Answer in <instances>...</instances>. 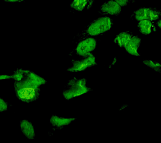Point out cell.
Listing matches in <instances>:
<instances>
[{"mask_svg": "<svg viewBox=\"0 0 161 143\" xmlns=\"http://www.w3.org/2000/svg\"><path fill=\"white\" fill-rule=\"evenodd\" d=\"M43 85L42 79L32 71L26 72L21 81H14L16 97L20 101L30 103L36 101L40 95V87Z\"/></svg>", "mask_w": 161, "mask_h": 143, "instance_id": "obj_1", "label": "cell"}, {"mask_svg": "<svg viewBox=\"0 0 161 143\" xmlns=\"http://www.w3.org/2000/svg\"><path fill=\"white\" fill-rule=\"evenodd\" d=\"M87 79L73 77L68 81L63 90L62 95L64 99L69 100L79 97L92 91L86 85Z\"/></svg>", "mask_w": 161, "mask_h": 143, "instance_id": "obj_2", "label": "cell"}, {"mask_svg": "<svg viewBox=\"0 0 161 143\" xmlns=\"http://www.w3.org/2000/svg\"><path fill=\"white\" fill-rule=\"evenodd\" d=\"M113 24V19L110 17H99L88 25L84 33L91 37L99 36L109 31Z\"/></svg>", "mask_w": 161, "mask_h": 143, "instance_id": "obj_3", "label": "cell"}, {"mask_svg": "<svg viewBox=\"0 0 161 143\" xmlns=\"http://www.w3.org/2000/svg\"><path fill=\"white\" fill-rule=\"evenodd\" d=\"M72 66L67 69V71L71 73H77L85 71L90 68L97 66L96 58L92 53L89 54L80 59H73Z\"/></svg>", "mask_w": 161, "mask_h": 143, "instance_id": "obj_4", "label": "cell"}, {"mask_svg": "<svg viewBox=\"0 0 161 143\" xmlns=\"http://www.w3.org/2000/svg\"><path fill=\"white\" fill-rule=\"evenodd\" d=\"M160 11L153 7H142L133 12V17L136 20H148L153 22L158 20L161 17Z\"/></svg>", "mask_w": 161, "mask_h": 143, "instance_id": "obj_5", "label": "cell"}, {"mask_svg": "<svg viewBox=\"0 0 161 143\" xmlns=\"http://www.w3.org/2000/svg\"><path fill=\"white\" fill-rule=\"evenodd\" d=\"M97 40L93 37H86L78 43L75 51L76 55L80 57H85L92 53L95 49Z\"/></svg>", "mask_w": 161, "mask_h": 143, "instance_id": "obj_6", "label": "cell"}, {"mask_svg": "<svg viewBox=\"0 0 161 143\" xmlns=\"http://www.w3.org/2000/svg\"><path fill=\"white\" fill-rule=\"evenodd\" d=\"M122 11V7L114 0L105 2L100 6L99 13L102 14L118 16Z\"/></svg>", "mask_w": 161, "mask_h": 143, "instance_id": "obj_7", "label": "cell"}, {"mask_svg": "<svg viewBox=\"0 0 161 143\" xmlns=\"http://www.w3.org/2000/svg\"><path fill=\"white\" fill-rule=\"evenodd\" d=\"M76 118H65L53 115L49 120L50 124L54 129L61 130L64 127L68 126L73 122L76 120Z\"/></svg>", "mask_w": 161, "mask_h": 143, "instance_id": "obj_8", "label": "cell"}, {"mask_svg": "<svg viewBox=\"0 0 161 143\" xmlns=\"http://www.w3.org/2000/svg\"><path fill=\"white\" fill-rule=\"evenodd\" d=\"M19 127L21 132L25 137L29 140L35 139V127L31 121L26 119L20 120Z\"/></svg>", "mask_w": 161, "mask_h": 143, "instance_id": "obj_9", "label": "cell"}, {"mask_svg": "<svg viewBox=\"0 0 161 143\" xmlns=\"http://www.w3.org/2000/svg\"><path fill=\"white\" fill-rule=\"evenodd\" d=\"M142 39L138 36H133L128 43L126 44L124 48L128 54L131 56H140L138 49L140 47Z\"/></svg>", "mask_w": 161, "mask_h": 143, "instance_id": "obj_10", "label": "cell"}, {"mask_svg": "<svg viewBox=\"0 0 161 143\" xmlns=\"http://www.w3.org/2000/svg\"><path fill=\"white\" fill-rule=\"evenodd\" d=\"M137 27L139 32L144 36L150 35L156 30V27L153 22L148 20L139 21Z\"/></svg>", "mask_w": 161, "mask_h": 143, "instance_id": "obj_11", "label": "cell"}, {"mask_svg": "<svg viewBox=\"0 0 161 143\" xmlns=\"http://www.w3.org/2000/svg\"><path fill=\"white\" fill-rule=\"evenodd\" d=\"M133 36V34L129 31L120 32L116 36L114 42L119 47L124 48Z\"/></svg>", "mask_w": 161, "mask_h": 143, "instance_id": "obj_12", "label": "cell"}, {"mask_svg": "<svg viewBox=\"0 0 161 143\" xmlns=\"http://www.w3.org/2000/svg\"><path fill=\"white\" fill-rule=\"evenodd\" d=\"M90 4V0H73L70 3V8L78 12H81Z\"/></svg>", "mask_w": 161, "mask_h": 143, "instance_id": "obj_13", "label": "cell"}, {"mask_svg": "<svg viewBox=\"0 0 161 143\" xmlns=\"http://www.w3.org/2000/svg\"><path fill=\"white\" fill-rule=\"evenodd\" d=\"M143 63L147 67L154 70L156 72L161 73V65L159 63L150 60H145L143 61Z\"/></svg>", "mask_w": 161, "mask_h": 143, "instance_id": "obj_14", "label": "cell"}, {"mask_svg": "<svg viewBox=\"0 0 161 143\" xmlns=\"http://www.w3.org/2000/svg\"><path fill=\"white\" fill-rule=\"evenodd\" d=\"M26 70L21 68L16 69L14 71L11 76V79L14 80V81H21L23 80L26 74Z\"/></svg>", "mask_w": 161, "mask_h": 143, "instance_id": "obj_15", "label": "cell"}, {"mask_svg": "<svg viewBox=\"0 0 161 143\" xmlns=\"http://www.w3.org/2000/svg\"><path fill=\"white\" fill-rule=\"evenodd\" d=\"M8 109V103L3 99L0 97V112L7 111Z\"/></svg>", "mask_w": 161, "mask_h": 143, "instance_id": "obj_16", "label": "cell"}, {"mask_svg": "<svg viewBox=\"0 0 161 143\" xmlns=\"http://www.w3.org/2000/svg\"><path fill=\"white\" fill-rule=\"evenodd\" d=\"M121 7L126 6L129 3L130 0H114Z\"/></svg>", "mask_w": 161, "mask_h": 143, "instance_id": "obj_17", "label": "cell"}, {"mask_svg": "<svg viewBox=\"0 0 161 143\" xmlns=\"http://www.w3.org/2000/svg\"><path fill=\"white\" fill-rule=\"evenodd\" d=\"M3 1L8 3H20V2L28 1V0H3Z\"/></svg>", "mask_w": 161, "mask_h": 143, "instance_id": "obj_18", "label": "cell"}, {"mask_svg": "<svg viewBox=\"0 0 161 143\" xmlns=\"http://www.w3.org/2000/svg\"><path fill=\"white\" fill-rule=\"evenodd\" d=\"M11 79V75H0V80H10Z\"/></svg>", "mask_w": 161, "mask_h": 143, "instance_id": "obj_19", "label": "cell"}, {"mask_svg": "<svg viewBox=\"0 0 161 143\" xmlns=\"http://www.w3.org/2000/svg\"><path fill=\"white\" fill-rule=\"evenodd\" d=\"M157 25L159 29H161V20H159L158 21V22H157Z\"/></svg>", "mask_w": 161, "mask_h": 143, "instance_id": "obj_20", "label": "cell"}]
</instances>
